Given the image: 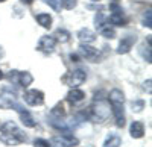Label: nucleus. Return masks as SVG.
<instances>
[{
    "mask_svg": "<svg viewBox=\"0 0 152 147\" xmlns=\"http://www.w3.org/2000/svg\"><path fill=\"white\" fill-rule=\"evenodd\" d=\"M44 2L49 5V6H52L55 11H61V8H62V5H61V0H44Z\"/></svg>",
    "mask_w": 152,
    "mask_h": 147,
    "instance_id": "5701e85b",
    "label": "nucleus"
},
{
    "mask_svg": "<svg viewBox=\"0 0 152 147\" xmlns=\"http://www.w3.org/2000/svg\"><path fill=\"white\" fill-rule=\"evenodd\" d=\"M110 111H111L110 103L105 99H97L96 97V100L93 103V115H94V118L102 123V121H105L110 117Z\"/></svg>",
    "mask_w": 152,
    "mask_h": 147,
    "instance_id": "20e7f679",
    "label": "nucleus"
},
{
    "mask_svg": "<svg viewBox=\"0 0 152 147\" xmlns=\"http://www.w3.org/2000/svg\"><path fill=\"white\" fill-rule=\"evenodd\" d=\"M129 133L132 138H142L145 135V125L142 121H132V125L129 127Z\"/></svg>",
    "mask_w": 152,
    "mask_h": 147,
    "instance_id": "2eb2a0df",
    "label": "nucleus"
},
{
    "mask_svg": "<svg viewBox=\"0 0 152 147\" xmlns=\"http://www.w3.org/2000/svg\"><path fill=\"white\" fill-rule=\"evenodd\" d=\"M0 141L6 146H18L26 141V137L14 121H5L0 126Z\"/></svg>",
    "mask_w": 152,
    "mask_h": 147,
    "instance_id": "f257e3e1",
    "label": "nucleus"
},
{
    "mask_svg": "<svg viewBox=\"0 0 152 147\" xmlns=\"http://www.w3.org/2000/svg\"><path fill=\"white\" fill-rule=\"evenodd\" d=\"M79 53H81V56L82 58H85L87 61H91V62H97V59H99V50L96 47H91V46H87V44H81L79 46Z\"/></svg>",
    "mask_w": 152,
    "mask_h": 147,
    "instance_id": "9d476101",
    "label": "nucleus"
},
{
    "mask_svg": "<svg viewBox=\"0 0 152 147\" xmlns=\"http://www.w3.org/2000/svg\"><path fill=\"white\" fill-rule=\"evenodd\" d=\"M78 38H79L84 44L93 43V41H96V33H94L93 30H90V29L84 28V29H81V30L78 32Z\"/></svg>",
    "mask_w": 152,
    "mask_h": 147,
    "instance_id": "dca6fc26",
    "label": "nucleus"
},
{
    "mask_svg": "<svg viewBox=\"0 0 152 147\" xmlns=\"http://www.w3.org/2000/svg\"><path fill=\"white\" fill-rule=\"evenodd\" d=\"M78 143L79 141L76 140L73 135L67 133V132L53 137V140H52V146H55V147H76V146H78Z\"/></svg>",
    "mask_w": 152,
    "mask_h": 147,
    "instance_id": "0eeeda50",
    "label": "nucleus"
},
{
    "mask_svg": "<svg viewBox=\"0 0 152 147\" xmlns=\"http://www.w3.org/2000/svg\"><path fill=\"white\" fill-rule=\"evenodd\" d=\"M24 102L31 106H41L44 103V94L40 90H29L24 93Z\"/></svg>",
    "mask_w": 152,
    "mask_h": 147,
    "instance_id": "1a4fd4ad",
    "label": "nucleus"
},
{
    "mask_svg": "<svg viewBox=\"0 0 152 147\" xmlns=\"http://www.w3.org/2000/svg\"><path fill=\"white\" fill-rule=\"evenodd\" d=\"M94 23H96L97 32L102 35V36H105V38H114V36H116V30L113 29L110 20L102 14V12H97V14H96Z\"/></svg>",
    "mask_w": 152,
    "mask_h": 147,
    "instance_id": "7ed1b4c3",
    "label": "nucleus"
},
{
    "mask_svg": "<svg viewBox=\"0 0 152 147\" xmlns=\"http://www.w3.org/2000/svg\"><path fill=\"white\" fill-rule=\"evenodd\" d=\"M55 46H56V40L53 36H41L40 41H38V50H41L43 53H52L55 50Z\"/></svg>",
    "mask_w": 152,
    "mask_h": 147,
    "instance_id": "9b49d317",
    "label": "nucleus"
},
{
    "mask_svg": "<svg viewBox=\"0 0 152 147\" xmlns=\"http://www.w3.org/2000/svg\"><path fill=\"white\" fill-rule=\"evenodd\" d=\"M148 88V93L151 94V79H148L146 82H145V90Z\"/></svg>",
    "mask_w": 152,
    "mask_h": 147,
    "instance_id": "bb28decb",
    "label": "nucleus"
},
{
    "mask_svg": "<svg viewBox=\"0 0 152 147\" xmlns=\"http://www.w3.org/2000/svg\"><path fill=\"white\" fill-rule=\"evenodd\" d=\"M34 147H52V144L46 140H43V138H38V140L34 141Z\"/></svg>",
    "mask_w": 152,
    "mask_h": 147,
    "instance_id": "393cba45",
    "label": "nucleus"
},
{
    "mask_svg": "<svg viewBox=\"0 0 152 147\" xmlns=\"http://www.w3.org/2000/svg\"><path fill=\"white\" fill-rule=\"evenodd\" d=\"M69 38H70V33L67 30H64V29H58L55 32V40L59 41V43H67Z\"/></svg>",
    "mask_w": 152,
    "mask_h": 147,
    "instance_id": "aec40b11",
    "label": "nucleus"
},
{
    "mask_svg": "<svg viewBox=\"0 0 152 147\" xmlns=\"http://www.w3.org/2000/svg\"><path fill=\"white\" fill-rule=\"evenodd\" d=\"M14 109L20 114V118H21V121H23L24 126H28V127H35V120H34V117H32L20 103H15V105H14Z\"/></svg>",
    "mask_w": 152,
    "mask_h": 147,
    "instance_id": "f8f14e48",
    "label": "nucleus"
},
{
    "mask_svg": "<svg viewBox=\"0 0 152 147\" xmlns=\"http://www.w3.org/2000/svg\"><path fill=\"white\" fill-rule=\"evenodd\" d=\"M108 99H110V103H111L114 118H116V125L119 127H123L125 126V109H123L125 97H123V93L120 90H113L108 94Z\"/></svg>",
    "mask_w": 152,
    "mask_h": 147,
    "instance_id": "f03ea898",
    "label": "nucleus"
},
{
    "mask_svg": "<svg viewBox=\"0 0 152 147\" xmlns=\"http://www.w3.org/2000/svg\"><path fill=\"white\" fill-rule=\"evenodd\" d=\"M15 103H17V100L12 94L5 93V94L0 96V108L2 109H11V108H14Z\"/></svg>",
    "mask_w": 152,
    "mask_h": 147,
    "instance_id": "4468645a",
    "label": "nucleus"
},
{
    "mask_svg": "<svg viewBox=\"0 0 152 147\" xmlns=\"http://www.w3.org/2000/svg\"><path fill=\"white\" fill-rule=\"evenodd\" d=\"M35 18H37L38 24H41L44 29H50V26H52V17L49 14H38Z\"/></svg>",
    "mask_w": 152,
    "mask_h": 147,
    "instance_id": "6ab92c4d",
    "label": "nucleus"
},
{
    "mask_svg": "<svg viewBox=\"0 0 152 147\" xmlns=\"http://www.w3.org/2000/svg\"><path fill=\"white\" fill-rule=\"evenodd\" d=\"M0 2H5V0H0Z\"/></svg>",
    "mask_w": 152,
    "mask_h": 147,
    "instance_id": "2f4dec72",
    "label": "nucleus"
},
{
    "mask_svg": "<svg viewBox=\"0 0 152 147\" xmlns=\"http://www.w3.org/2000/svg\"><path fill=\"white\" fill-rule=\"evenodd\" d=\"M8 79L12 83L20 85V87H29V85L32 83V80H34L31 73H28V71H17V70L11 71L8 75Z\"/></svg>",
    "mask_w": 152,
    "mask_h": 147,
    "instance_id": "423d86ee",
    "label": "nucleus"
},
{
    "mask_svg": "<svg viewBox=\"0 0 152 147\" xmlns=\"http://www.w3.org/2000/svg\"><path fill=\"white\" fill-rule=\"evenodd\" d=\"M3 58V49H2V46H0V59Z\"/></svg>",
    "mask_w": 152,
    "mask_h": 147,
    "instance_id": "c85d7f7f",
    "label": "nucleus"
},
{
    "mask_svg": "<svg viewBox=\"0 0 152 147\" xmlns=\"http://www.w3.org/2000/svg\"><path fill=\"white\" fill-rule=\"evenodd\" d=\"M3 77V73H2V70H0V79H2Z\"/></svg>",
    "mask_w": 152,
    "mask_h": 147,
    "instance_id": "c756f323",
    "label": "nucleus"
},
{
    "mask_svg": "<svg viewBox=\"0 0 152 147\" xmlns=\"http://www.w3.org/2000/svg\"><path fill=\"white\" fill-rule=\"evenodd\" d=\"M120 144H122V138L116 133H110L104 143V147H120Z\"/></svg>",
    "mask_w": 152,
    "mask_h": 147,
    "instance_id": "a211bd4d",
    "label": "nucleus"
},
{
    "mask_svg": "<svg viewBox=\"0 0 152 147\" xmlns=\"http://www.w3.org/2000/svg\"><path fill=\"white\" fill-rule=\"evenodd\" d=\"M131 106H132V111L140 112L142 109L145 108V102H143V100H135V102H132V103H131Z\"/></svg>",
    "mask_w": 152,
    "mask_h": 147,
    "instance_id": "b1692460",
    "label": "nucleus"
},
{
    "mask_svg": "<svg viewBox=\"0 0 152 147\" xmlns=\"http://www.w3.org/2000/svg\"><path fill=\"white\" fill-rule=\"evenodd\" d=\"M151 17H152V14H151V11H146L145 14H143V20H142V23H143V26L145 28H152V21H151Z\"/></svg>",
    "mask_w": 152,
    "mask_h": 147,
    "instance_id": "4be33fe9",
    "label": "nucleus"
},
{
    "mask_svg": "<svg viewBox=\"0 0 152 147\" xmlns=\"http://www.w3.org/2000/svg\"><path fill=\"white\" fill-rule=\"evenodd\" d=\"M94 2H97V0H94Z\"/></svg>",
    "mask_w": 152,
    "mask_h": 147,
    "instance_id": "473e14b6",
    "label": "nucleus"
},
{
    "mask_svg": "<svg viewBox=\"0 0 152 147\" xmlns=\"http://www.w3.org/2000/svg\"><path fill=\"white\" fill-rule=\"evenodd\" d=\"M110 9L113 11V14L110 15V23L114 24V26H125L126 20H125V14H123V9L117 5V3H113L110 5Z\"/></svg>",
    "mask_w": 152,
    "mask_h": 147,
    "instance_id": "6e6552de",
    "label": "nucleus"
},
{
    "mask_svg": "<svg viewBox=\"0 0 152 147\" xmlns=\"http://www.w3.org/2000/svg\"><path fill=\"white\" fill-rule=\"evenodd\" d=\"M140 53H142V56L145 58V61H146L148 64L152 62V56H151V43H148V47H146V46H142Z\"/></svg>",
    "mask_w": 152,
    "mask_h": 147,
    "instance_id": "412c9836",
    "label": "nucleus"
},
{
    "mask_svg": "<svg viewBox=\"0 0 152 147\" xmlns=\"http://www.w3.org/2000/svg\"><path fill=\"white\" fill-rule=\"evenodd\" d=\"M21 2H23V3H26V5H31L34 0H21Z\"/></svg>",
    "mask_w": 152,
    "mask_h": 147,
    "instance_id": "cd10ccee",
    "label": "nucleus"
},
{
    "mask_svg": "<svg viewBox=\"0 0 152 147\" xmlns=\"http://www.w3.org/2000/svg\"><path fill=\"white\" fill-rule=\"evenodd\" d=\"M84 99H85V93L81 91V90H76V88H73V90L67 94V100H69L70 103H73V105L81 103Z\"/></svg>",
    "mask_w": 152,
    "mask_h": 147,
    "instance_id": "f3484780",
    "label": "nucleus"
},
{
    "mask_svg": "<svg viewBox=\"0 0 152 147\" xmlns=\"http://www.w3.org/2000/svg\"><path fill=\"white\" fill-rule=\"evenodd\" d=\"M61 5L66 9H73L76 6V0H61Z\"/></svg>",
    "mask_w": 152,
    "mask_h": 147,
    "instance_id": "a878e982",
    "label": "nucleus"
},
{
    "mask_svg": "<svg viewBox=\"0 0 152 147\" xmlns=\"http://www.w3.org/2000/svg\"><path fill=\"white\" fill-rule=\"evenodd\" d=\"M85 79H87V75L84 70H73L62 77V82L72 88H78L79 85H82L85 82Z\"/></svg>",
    "mask_w": 152,
    "mask_h": 147,
    "instance_id": "39448f33",
    "label": "nucleus"
},
{
    "mask_svg": "<svg viewBox=\"0 0 152 147\" xmlns=\"http://www.w3.org/2000/svg\"><path fill=\"white\" fill-rule=\"evenodd\" d=\"M113 2H119V0H113Z\"/></svg>",
    "mask_w": 152,
    "mask_h": 147,
    "instance_id": "7c9ffc66",
    "label": "nucleus"
},
{
    "mask_svg": "<svg viewBox=\"0 0 152 147\" xmlns=\"http://www.w3.org/2000/svg\"><path fill=\"white\" fill-rule=\"evenodd\" d=\"M135 41H137L135 35H126L125 38H122V41H120V44H119L117 53H120V55L128 53L131 49H132V46L135 44Z\"/></svg>",
    "mask_w": 152,
    "mask_h": 147,
    "instance_id": "ddd939ff",
    "label": "nucleus"
}]
</instances>
